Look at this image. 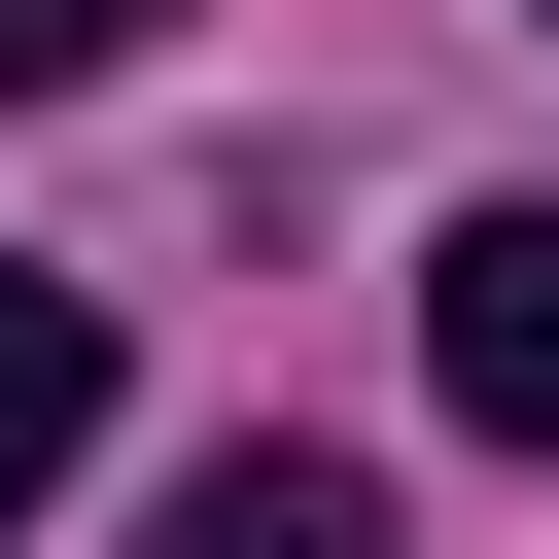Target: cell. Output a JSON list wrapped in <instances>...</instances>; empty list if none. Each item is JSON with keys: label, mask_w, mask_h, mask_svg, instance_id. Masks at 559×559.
<instances>
[{"label": "cell", "mask_w": 559, "mask_h": 559, "mask_svg": "<svg viewBox=\"0 0 559 559\" xmlns=\"http://www.w3.org/2000/svg\"><path fill=\"white\" fill-rule=\"evenodd\" d=\"M140 35H175V0H0V105H105Z\"/></svg>", "instance_id": "277c9868"}, {"label": "cell", "mask_w": 559, "mask_h": 559, "mask_svg": "<svg viewBox=\"0 0 559 559\" xmlns=\"http://www.w3.org/2000/svg\"><path fill=\"white\" fill-rule=\"evenodd\" d=\"M175 559H384V489H349V454H210V489H175Z\"/></svg>", "instance_id": "3957f363"}, {"label": "cell", "mask_w": 559, "mask_h": 559, "mask_svg": "<svg viewBox=\"0 0 559 559\" xmlns=\"http://www.w3.org/2000/svg\"><path fill=\"white\" fill-rule=\"evenodd\" d=\"M105 454V280H0V524Z\"/></svg>", "instance_id": "7a4b0ae2"}, {"label": "cell", "mask_w": 559, "mask_h": 559, "mask_svg": "<svg viewBox=\"0 0 559 559\" xmlns=\"http://www.w3.org/2000/svg\"><path fill=\"white\" fill-rule=\"evenodd\" d=\"M419 384H454L489 454H559V210H454V245H419Z\"/></svg>", "instance_id": "6da1fadb"}]
</instances>
